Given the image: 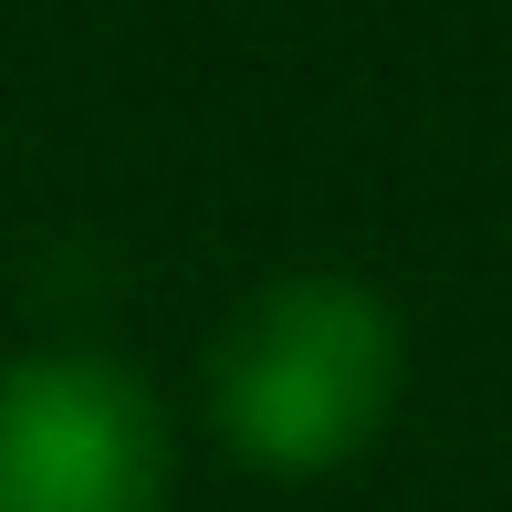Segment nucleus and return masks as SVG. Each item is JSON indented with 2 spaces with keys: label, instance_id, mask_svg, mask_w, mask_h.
Listing matches in <instances>:
<instances>
[{
  "label": "nucleus",
  "instance_id": "1",
  "mask_svg": "<svg viewBox=\"0 0 512 512\" xmlns=\"http://www.w3.org/2000/svg\"><path fill=\"white\" fill-rule=\"evenodd\" d=\"M408 398V324L356 272H283L209 335V429L241 471L324 481L387 439Z\"/></svg>",
  "mask_w": 512,
  "mask_h": 512
},
{
  "label": "nucleus",
  "instance_id": "2",
  "mask_svg": "<svg viewBox=\"0 0 512 512\" xmlns=\"http://www.w3.org/2000/svg\"><path fill=\"white\" fill-rule=\"evenodd\" d=\"M178 429L157 387L95 345L0 356V512H168Z\"/></svg>",
  "mask_w": 512,
  "mask_h": 512
}]
</instances>
